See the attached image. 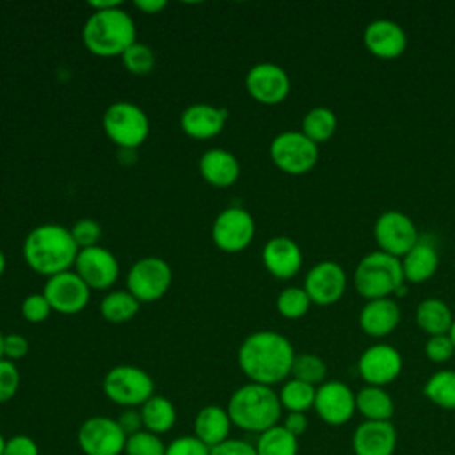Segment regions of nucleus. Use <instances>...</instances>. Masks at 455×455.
I'll return each instance as SVG.
<instances>
[{"instance_id": "1", "label": "nucleus", "mask_w": 455, "mask_h": 455, "mask_svg": "<svg viewBox=\"0 0 455 455\" xmlns=\"http://www.w3.org/2000/svg\"><path fill=\"white\" fill-rule=\"evenodd\" d=\"M295 350L291 341L275 331H256L238 348V366L249 382L274 386L291 373Z\"/></svg>"}, {"instance_id": "2", "label": "nucleus", "mask_w": 455, "mask_h": 455, "mask_svg": "<svg viewBox=\"0 0 455 455\" xmlns=\"http://www.w3.org/2000/svg\"><path fill=\"white\" fill-rule=\"evenodd\" d=\"M80 249L71 231L60 224L36 226L23 242L25 263L39 275H57L71 270Z\"/></svg>"}, {"instance_id": "3", "label": "nucleus", "mask_w": 455, "mask_h": 455, "mask_svg": "<svg viewBox=\"0 0 455 455\" xmlns=\"http://www.w3.org/2000/svg\"><path fill=\"white\" fill-rule=\"evenodd\" d=\"M226 409L235 427L258 435L279 425L283 414L277 391L256 382H247L235 389Z\"/></svg>"}, {"instance_id": "4", "label": "nucleus", "mask_w": 455, "mask_h": 455, "mask_svg": "<svg viewBox=\"0 0 455 455\" xmlns=\"http://www.w3.org/2000/svg\"><path fill=\"white\" fill-rule=\"evenodd\" d=\"M82 41L98 57L123 55L137 41L135 21L121 7L96 11L84 23Z\"/></svg>"}, {"instance_id": "5", "label": "nucleus", "mask_w": 455, "mask_h": 455, "mask_svg": "<svg viewBox=\"0 0 455 455\" xmlns=\"http://www.w3.org/2000/svg\"><path fill=\"white\" fill-rule=\"evenodd\" d=\"M403 281L400 258L380 249L364 254L354 272L355 290L368 300L389 297Z\"/></svg>"}, {"instance_id": "6", "label": "nucleus", "mask_w": 455, "mask_h": 455, "mask_svg": "<svg viewBox=\"0 0 455 455\" xmlns=\"http://www.w3.org/2000/svg\"><path fill=\"white\" fill-rule=\"evenodd\" d=\"M107 137L123 151L137 149L149 135L146 112L132 101H114L107 107L101 119Z\"/></svg>"}, {"instance_id": "7", "label": "nucleus", "mask_w": 455, "mask_h": 455, "mask_svg": "<svg viewBox=\"0 0 455 455\" xmlns=\"http://www.w3.org/2000/svg\"><path fill=\"white\" fill-rule=\"evenodd\" d=\"M105 396L124 409L140 407L155 395V382L148 371L133 364H119L103 377Z\"/></svg>"}, {"instance_id": "8", "label": "nucleus", "mask_w": 455, "mask_h": 455, "mask_svg": "<svg viewBox=\"0 0 455 455\" xmlns=\"http://www.w3.org/2000/svg\"><path fill=\"white\" fill-rule=\"evenodd\" d=\"M272 162L288 174H304L318 160V144L300 130H284L277 133L268 148Z\"/></svg>"}, {"instance_id": "9", "label": "nucleus", "mask_w": 455, "mask_h": 455, "mask_svg": "<svg viewBox=\"0 0 455 455\" xmlns=\"http://www.w3.org/2000/svg\"><path fill=\"white\" fill-rule=\"evenodd\" d=\"M172 283V270L158 256L137 259L126 274V290L139 302H155L162 299Z\"/></svg>"}, {"instance_id": "10", "label": "nucleus", "mask_w": 455, "mask_h": 455, "mask_svg": "<svg viewBox=\"0 0 455 455\" xmlns=\"http://www.w3.org/2000/svg\"><path fill=\"white\" fill-rule=\"evenodd\" d=\"M373 235L379 249L396 258H402L419 242V233L414 220L402 210L382 212L375 220Z\"/></svg>"}, {"instance_id": "11", "label": "nucleus", "mask_w": 455, "mask_h": 455, "mask_svg": "<svg viewBox=\"0 0 455 455\" xmlns=\"http://www.w3.org/2000/svg\"><path fill=\"white\" fill-rule=\"evenodd\" d=\"M256 224L252 215L242 206L222 210L212 226V240L224 252H240L252 242Z\"/></svg>"}, {"instance_id": "12", "label": "nucleus", "mask_w": 455, "mask_h": 455, "mask_svg": "<svg viewBox=\"0 0 455 455\" xmlns=\"http://www.w3.org/2000/svg\"><path fill=\"white\" fill-rule=\"evenodd\" d=\"M76 441L85 455H121L124 453L126 434L116 418L91 416L78 427Z\"/></svg>"}, {"instance_id": "13", "label": "nucleus", "mask_w": 455, "mask_h": 455, "mask_svg": "<svg viewBox=\"0 0 455 455\" xmlns=\"http://www.w3.org/2000/svg\"><path fill=\"white\" fill-rule=\"evenodd\" d=\"M43 295L46 297L52 311L76 315L89 304L91 288L75 270H66L46 279Z\"/></svg>"}, {"instance_id": "14", "label": "nucleus", "mask_w": 455, "mask_h": 455, "mask_svg": "<svg viewBox=\"0 0 455 455\" xmlns=\"http://www.w3.org/2000/svg\"><path fill=\"white\" fill-rule=\"evenodd\" d=\"M291 82L284 68L274 62H258L245 75V89L252 100L263 105H277L286 100Z\"/></svg>"}, {"instance_id": "15", "label": "nucleus", "mask_w": 455, "mask_h": 455, "mask_svg": "<svg viewBox=\"0 0 455 455\" xmlns=\"http://www.w3.org/2000/svg\"><path fill=\"white\" fill-rule=\"evenodd\" d=\"M402 364V354L393 345L373 343L359 355L357 370L366 384L384 387L400 375Z\"/></svg>"}, {"instance_id": "16", "label": "nucleus", "mask_w": 455, "mask_h": 455, "mask_svg": "<svg viewBox=\"0 0 455 455\" xmlns=\"http://www.w3.org/2000/svg\"><path fill=\"white\" fill-rule=\"evenodd\" d=\"M347 288V274L345 268L332 259H322L315 263L306 277L304 290L307 291L311 302L327 306L341 299Z\"/></svg>"}, {"instance_id": "17", "label": "nucleus", "mask_w": 455, "mask_h": 455, "mask_svg": "<svg viewBox=\"0 0 455 455\" xmlns=\"http://www.w3.org/2000/svg\"><path fill=\"white\" fill-rule=\"evenodd\" d=\"M315 411L327 425H345L355 412V393L341 380H325L316 387Z\"/></svg>"}, {"instance_id": "18", "label": "nucleus", "mask_w": 455, "mask_h": 455, "mask_svg": "<svg viewBox=\"0 0 455 455\" xmlns=\"http://www.w3.org/2000/svg\"><path fill=\"white\" fill-rule=\"evenodd\" d=\"M73 270L91 290H107L119 277V263L116 256L100 245L82 249L75 259Z\"/></svg>"}, {"instance_id": "19", "label": "nucleus", "mask_w": 455, "mask_h": 455, "mask_svg": "<svg viewBox=\"0 0 455 455\" xmlns=\"http://www.w3.org/2000/svg\"><path fill=\"white\" fill-rule=\"evenodd\" d=\"M364 46L377 57L395 59L407 46L405 28L389 18H375L363 30Z\"/></svg>"}, {"instance_id": "20", "label": "nucleus", "mask_w": 455, "mask_h": 455, "mask_svg": "<svg viewBox=\"0 0 455 455\" xmlns=\"http://www.w3.org/2000/svg\"><path fill=\"white\" fill-rule=\"evenodd\" d=\"M398 434L391 421L364 419L352 435L354 455H393Z\"/></svg>"}, {"instance_id": "21", "label": "nucleus", "mask_w": 455, "mask_h": 455, "mask_svg": "<svg viewBox=\"0 0 455 455\" xmlns=\"http://www.w3.org/2000/svg\"><path fill=\"white\" fill-rule=\"evenodd\" d=\"M261 259L274 277L290 279L302 267V251L293 238L279 235L263 245Z\"/></svg>"}, {"instance_id": "22", "label": "nucleus", "mask_w": 455, "mask_h": 455, "mask_svg": "<svg viewBox=\"0 0 455 455\" xmlns=\"http://www.w3.org/2000/svg\"><path fill=\"white\" fill-rule=\"evenodd\" d=\"M228 121V110L222 107L208 103L188 105L180 117L181 130L197 140H206L217 137Z\"/></svg>"}, {"instance_id": "23", "label": "nucleus", "mask_w": 455, "mask_h": 455, "mask_svg": "<svg viewBox=\"0 0 455 455\" xmlns=\"http://www.w3.org/2000/svg\"><path fill=\"white\" fill-rule=\"evenodd\" d=\"M199 174L212 187L228 188L240 176V162L231 151L212 148L199 158Z\"/></svg>"}, {"instance_id": "24", "label": "nucleus", "mask_w": 455, "mask_h": 455, "mask_svg": "<svg viewBox=\"0 0 455 455\" xmlns=\"http://www.w3.org/2000/svg\"><path fill=\"white\" fill-rule=\"evenodd\" d=\"M359 323L370 336H386L400 323V306L391 297L370 299L359 311Z\"/></svg>"}, {"instance_id": "25", "label": "nucleus", "mask_w": 455, "mask_h": 455, "mask_svg": "<svg viewBox=\"0 0 455 455\" xmlns=\"http://www.w3.org/2000/svg\"><path fill=\"white\" fill-rule=\"evenodd\" d=\"M231 418L228 409L220 405H206L203 407L194 419V435L204 443L208 448H213L229 439L231 434Z\"/></svg>"}, {"instance_id": "26", "label": "nucleus", "mask_w": 455, "mask_h": 455, "mask_svg": "<svg viewBox=\"0 0 455 455\" xmlns=\"http://www.w3.org/2000/svg\"><path fill=\"white\" fill-rule=\"evenodd\" d=\"M400 261L405 281L421 283L435 274L439 267V254L430 242L419 240L409 252L400 258Z\"/></svg>"}, {"instance_id": "27", "label": "nucleus", "mask_w": 455, "mask_h": 455, "mask_svg": "<svg viewBox=\"0 0 455 455\" xmlns=\"http://www.w3.org/2000/svg\"><path fill=\"white\" fill-rule=\"evenodd\" d=\"M355 409L364 416V419L391 421L395 414V402L384 387L366 384L355 393Z\"/></svg>"}, {"instance_id": "28", "label": "nucleus", "mask_w": 455, "mask_h": 455, "mask_svg": "<svg viewBox=\"0 0 455 455\" xmlns=\"http://www.w3.org/2000/svg\"><path fill=\"white\" fill-rule=\"evenodd\" d=\"M453 318L450 306L439 297H427L416 307V322L430 336L448 334Z\"/></svg>"}, {"instance_id": "29", "label": "nucleus", "mask_w": 455, "mask_h": 455, "mask_svg": "<svg viewBox=\"0 0 455 455\" xmlns=\"http://www.w3.org/2000/svg\"><path fill=\"white\" fill-rule=\"evenodd\" d=\"M142 416L144 430L162 435L169 432L176 423V407L174 403L160 395H153L146 403L139 407Z\"/></svg>"}, {"instance_id": "30", "label": "nucleus", "mask_w": 455, "mask_h": 455, "mask_svg": "<svg viewBox=\"0 0 455 455\" xmlns=\"http://www.w3.org/2000/svg\"><path fill=\"white\" fill-rule=\"evenodd\" d=\"M139 306L140 302L128 290H116L101 299L100 313L107 322L123 323L137 315Z\"/></svg>"}, {"instance_id": "31", "label": "nucleus", "mask_w": 455, "mask_h": 455, "mask_svg": "<svg viewBox=\"0 0 455 455\" xmlns=\"http://www.w3.org/2000/svg\"><path fill=\"white\" fill-rule=\"evenodd\" d=\"M338 126V117L332 108L316 105L309 108L302 117V133L307 135L313 142H323L332 137Z\"/></svg>"}, {"instance_id": "32", "label": "nucleus", "mask_w": 455, "mask_h": 455, "mask_svg": "<svg viewBox=\"0 0 455 455\" xmlns=\"http://www.w3.org/2000/svg\"><path fill=\"white\" fill-rule=\"evenodd\" d=\"M254 448L258 455H297L299 439L283 425H275L258 435Z\"/></svg>"}, {"instance_id": "33", "label": "nucleus", "mask_w": 455, "mask_h": 455, "mask_svg": "<svg viewBox=\"0 0 455 455\" xmlns=\"http://www.w3.org/2000/svg\"><path fill=\"white\" fill-rule=\"evenodd\" d=\"M277 395L281 407L286 409L288 412H306L315 405L316 387L291 377L284 380Z\"/></svg>"}, {"instance_id": "34", "label": "nucleus", "mask_w": 455, "mask_h": 455, "mask_svg": "<svg viewBox=\"0 0 455 455\" xmlns=\"http://www.w3.org/2000/svg\"><path fill=\"white\" fill-rule=\"evenodd\" d=\"M425 396L441 409H455V370H439L423 386Z\"/></svg>"}, {"instance_id": "35", "label": "nucleus", "mask_w": 455, "mask_h": 455, "mask_svg": "<svg viewBox=\"0 0 455 455\" xmlns=\"http://www.w3.org/2000/svg\"><path fill=\"white\" fill-rule=\"evenodd\" d=\"M293 379L307 382L311 386H320L325 382L327 377V364L325 361L311 352H302L295 354L293 364H291V373Z\"/></svg>"}, {"instance_id": "36", "label": "nucleus", "mask_w": 455, "mask_h": 455, "mask_svg": "<svg viewBox=\"0 0 455 455\" xmlns=\"http://www.w3.org/2000/svg\"><path fill=\"white\" fill-rule=\"evenodd\" d=\"M275 306H277V311L284 318L295 320V318H300L307 313V309L311 306V299H309L307 291L304 290V286L302 288L288 286V288L279 291Z\"/></svg>"}, {"instance_id": "37", "label": "nucleus", "mask_w": 455, "mask_h": 455, "mask_svg": "<svg viewBox=\"0 0 455 455\" xmlns=\"http://www.w3.org/2000/svg\"><path fill=\"white\" fill-rule=\"evenodd\" d=\"M121 60H123V66L128 69V73L137 76L149 75L155 68L153 50L148 44L139 41H135L130 48H126V52L121 55Z\"/></svg>"}, {"instance_id": "38", "label": "nucleus", "mask_w": 455, "mask_h": 455, "mask_svg": "<svg viewBox=\"0 0 455 455\" xmlns=\"http://www.w3.org/2000/svg\"><path fill=\"white\" fill-rule=\"evenodd\" d=\"M167 444L160 435L148 430H140L126 437L124 455H165Z\"/></svg>"}, {"instance_id": "39", "label": "nucleus", "mask_w": 455, "mask_h": 455, "mask_svg": "<svg viewBox=\"0 0 455 455\" xmlns=\"http://www.w3.org/2000/svg\"><path fill=\"white\" fill-rule=\"evenodd\" d=\"M69 231H71V236L80 251L98 245V242L101 238V226L92 219L76 220Z\"/></svg>"}, {"instance_id": "40", "label": "nucleus", "mask_w": 455, "mask_h": 455, "mask_svg": "<svg viewBox=\"0 0 455 455\" xmlns=\"http://www.w3.org/2000/svg\"><path fill=\"white\" fill-rule=\"evenodd\" d=\"M21 375L16 363L9 359H0V403L9 402L20 389Z\"/></svg>"}, {"instance_id": "41", "label": "nucleus", "mask_w": 455, "mask_h": 455, "mask_svg": "<svg viewBox=\"0 0 455 455\" xmlns=\"http://www.w3.org/2000/svg\"><path fill=\"white\" fill-rule=\"evenodd\" d=\"M52 313V307L43 293H30L21 302V316L30 323L44 322Z\"/></svg>"}, {"instance_id": "42", "label": "nucleus", "mask_w": 455, "mask_h": 455, "mask_svg": "<svg viewBox=\"0 0 455 455\" xmlns=\"http://www.w3.org/2000/svg\"><path fill=\"white\" fill-rule=\"evenodd\" d=\"M455 352L450 334H434L425 343V354L434 363L448 361Z\"/></svg>"}, {"instance_id": "43", "label": "nucleus", "mask_w": 455, "mask_h": 455, "mask_svg": "<svg viewBox=\"0 0 455 455\" xmlns=\"http://www.w3.org/2000/svg\"><path fill=\"white\" fill-rule=\"evenodd\" d=\"M165 455H210V448L196 435H180L167 444Z\"/></svg>"}, {"instance_id": "44", "label": "nucleus", "mask_w": 455, "mask_h": 455, "mask_svg": "<svg viewBox=\"0 0 455 455\" xmlns=\"http://www.w3.org/2000/svg\"><path fill=\"white\" fill-rule=\"evenodd\" d=\"M2 455H39V446L30 435L18 434L5 441Z\"/></svg>"}, {"instance_id": "45", "label": "nucleus", "mask_w": 455, "mask_h": 455, "mask_svg": "<svg viewBox=\"0 0 455 455\" xmlns=\"http://www.w3.org/2000/svg\"><path fill=\"white\" fill-rule=\"evenodd\" d=\"M28 354V341L25 336L11 332L4 338V357L16 363Z\"/></svg>"}, {"instance_id": "46", "label": "nucleus", "mask_w": 455, "mask_h": 455, "mask_svg": "<svg viewBox=\"0 0 455 455\" xmlns=\"http://www.w3.org/2000/svg\"><path fill=\"white\" fill-rule=\"evenodd\" d=\"M210 455H258L254 444L243 441V439H233L229 437L228 441L210 448Z\"/></svg>"}, {"instance_id": "47", "label": "nucleus", "mask_w": 455, "mask_h": 455, "mask_svg": "<svg viewBox=\"0 0 455 455\" xmlns=\"http://www.w3.org/2000/svg\"><path fill=\"white\" fill-rule=\"evenodd\" d=\"M116 421L119 423V427H121V430L126 434V437L132 435V434H137V432L144 430L140 411L135 409V407L123 409L121 414L116 418Z\"/></svg>"}, {"instance_id": "48", "label": "nucleus", "mask_w": 455, "mask_h": 455, "mask_svg": "<svg viewBox=\"0 0 455 455\" xmlns=\"http://www.w3.org/2000/svg\"><path fill=\"white\" fill-rule=\"evenodd\" d=\"M281 425L299 439L307 430V416L306 412H288Z\"/></svg>"}, {"instance_id": "49", "label": "nucleus", "mask_w": 455, "mask_h": 455, "mask_svg": "<svg viewBox=\"0 0 455 455\" xmlns=\"http://www.w3.org/2000/svg\"><path fill=\"white\" fill-rule=\"evenodd\" d=\"M133 5L144 14H156L167 7V2L165 0H135Z\"/></svg>"}, {"instance_id": "50", "label": "nucleus", "mask_w": 455, "mask_h": 455, "mask_svg": "<svg viewBox=\"0 0 455 455\" xmlns=\"http://www.w3.org/2000/svg\"><path fill=\"white\" fill-rule=\"evenodd\" d=\"M87 5L92 9V12H96V11H108V9L121 7V2L119 0H91L87 2Z\"/></svg>"}, {"instance_id": "51", "label": "nucleus", "mask_w": 455, "mask_h": 455, "mask_svg": "<svg viewBox=\"0 0 455 455\" xmlns=\"http://www.w3.org/2000/svg\"><path fill=\"white\" fill-rule=\"evenodd\" d=\"M5 267H7V259H5V254L0 251V277H2L4 272H5Z\"/></svg>"}, {"instance_id": "52", "label": "nucleus", "mask_w": 455, "mask_h": 455, "mask_svg": "<svg viewBox=\"0 0 455 455\" xmlns=\"http://www.w3.org/2000/svg\"><path fill=\"white\" fill-rule=\"evenodd\" d=\"M448 334H450V338H451V341H453V347H455V318H453V323H451Z\"/></svg>"}, {"instance_id": "53", "label": "nucleus", "mask_w": 455, "mask_h": 455, "mask_svg": "<svg viewBox=\"0 0 455 455\" xmlns=\"http://www.w3.org/2000/svg\"><path fill=\"white\" fill-rule=\"evenodd\" d=\"M4 338H5V334H2V331H0V359H4Z\"/></svg>"}, {"instance_id": "54", "label": "nucleus", "mask_w": 455, "mask_h": 455, "mask_svg": "<svg viewBox=\"0 0 455 455\" xmlns=\"http://www.w3.org/2000/svg\"><path fill=\"white\" fill-rule=\"evenodd\" d=\"M5 441H7V439H5V437L2 435V432H0V455L4 453V448H5Z\"/></svg>"}]
</instances>
